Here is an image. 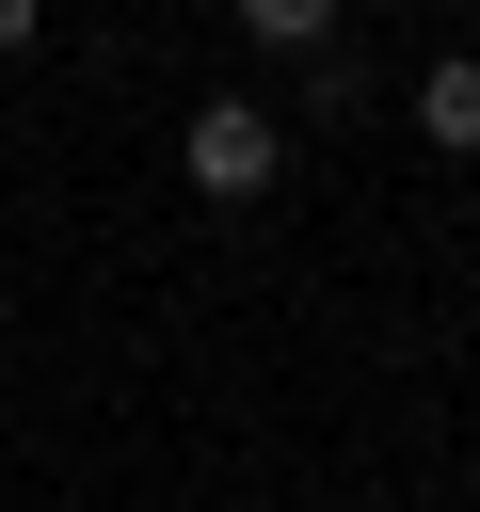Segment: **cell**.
Listing matches in <instances>:
<instances>
[{"instance_id": "cell-3", "label": "cell", "mask_w": 480, "mask_h": 512, "mask_svg": "<svg viewBox=\"0 0 480 512\" xmlns=\"http://www.w3.org/2000/svg\"><path fill=\"white\" fill-rule=\"evenodd\" d=\"M240 32H256V48H320V32H336V0H240Z\"/></svg>"}, {"instance_id": "cell-4", "label": "cell", "mask_w": 480, "mask_h": 512, "mask_svg": "<svg viewBox=\"0 0 480 512\" xmlns=\"http://www.w3.org/2000/svg\"><path fill=\"white\" fill-rule=\"evenodd\" d=\"M32 32H48V0H0V64H16V48H32Z\"/></svg>"}, {"instance_id": "cell-1", "label": "cell", "mask_w": 480, "mask_h": 512, "mask_svg": "<svg viewBox=\"0 0 480 512\" xmlns=\"http://www.w3.org/2000/svg\"><path fill=\"white\" fill-rule=\"evenodd\" d=\"M176 176H192V192H208V208H256V192H272V176H288V128H272V112H256V96H208V112H192V128H176Z\"/></svg>"}, {"instance_id": "cell-5", "label": "cell", "mask_w": 480, "mask_h": 512, "mask_svg": "<svg viewBox=\"0 0 480 512\" xmlns=\"http://www.w3.org/2000/svg\"><path fill=\"white\" fill-rule=\"evenodd\" d=\"M464 32H480V0H464Z\"/></svg>"}, {"instance_id": "cell-2", "label": "cell", "mask_w": 480, "mask_h": 512, "mask_svg": "<svg viewBox=\"0 0 480 512\" xmlns=\"http://www.w3.org/2000/svg\"><path fill=\"white\" fill-rule=\"evenodd\" d=\"M416 144H448V160H480V48L416 80Z\"/></svg>"}]
</instances>
